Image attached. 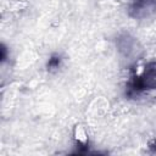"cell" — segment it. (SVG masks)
<instances>
[{"label":"cell","instance_id":"4","mask_svg":"<svg viewBox=\"0 0 156 156\" xmlns=\"http://www.w3.org/2000/svg\"><path fill=\"white\" fill-rule=\"evenodd\" d=\"M61 63H62V58H61V56H60L58 54H55V55L50 56V58H49V61H48V65H46L48 71H50V72L57 71V69L60 68Z\"/></svg>","mask_w":156,"mask_h":156},{"label":"cell","instance_id":"5","mask_svg":"<svg viewBox=\"0 0 156 156\" xmlns=\"http://www.w3.org/2000/svg\"><path fill=\"white\" fill-rule=\"evenodd\" d=\"M150 149H152L154 152H156V140H155L152 144H150Z\"/></svg>","mask_w":156,"mask_h":156},{"label":"cell","instance_id":"3","mask_svg":"<svg viewBox=\"0 0 156 156\" xmlns=\"http://www.w3.org/2000/svg\"><path fill=\"white\" fill-rule=\"evenodd\" d=\"M117 48L124 56H132L136 52V40L129 34H123L117 39Z\"/></svg>","mask_w":156,"mask_h":156},{"label":"cell","instance_id":"1","mask_svg":"<svg viewBox=\"0 0 156 156\" xmlns=\"http://www.w3.org/2000/svg\"><path fill=\"white\" fill-rule=\"evenodd\" d=\"M156 90V61L149 62L139 76H134L128 84V95L139 98Z\"/></svg>","mask_w":156,"mask_h":156},{"label":"cell","instance_id":"2","mask_svg":"<svg viewBox=\"0 0 156 156\" xmlns=\"http://www.w3.org/2000/svg\"><path fill=\"white\" fill-rule=\"evenodd\" d=\"M156 12V0H133L128 7L130 17L141 20Z\"/></svg>","mask_w":156,"mask_h":156}]
</instances>
